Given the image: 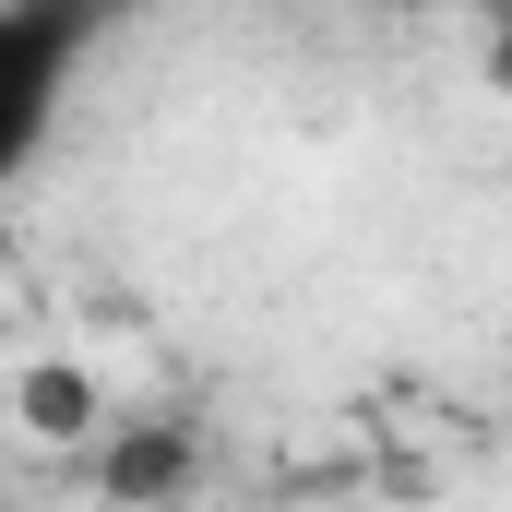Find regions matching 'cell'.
<instances>
[{
  "label": "cell",
  "mask_w": 512,
  "mask_h": 512,
  "mask_svg": "<svg viewBox=\"0 0 512 512\" xmlns=\"http://www.w3.org/2000/svg\"><path fill=\"white\" fill-rule=\"evenodd\" d=\"M120 0H0V203L36 179V155L60 143L96 48H108Z\"/></svg>",
  "instance_id": "obj_1"
},
{
  "label": "cell",
  "mask_w": 512,
  "mask_h": 512,
  "mask_svg": "<svg viewBox=\"0 0 512 512\" xmlns=\"http://www.w3.org/2000/svg\"><path fill=\"white\" fill-rule=\"evenodd\" d=\"M12 417H24L36 441H96V417H108V405H96V382H84L72 358H48V370H24V382H12Z\"/></svg>",
  "instance_id": "obj_2"
}]
</instances>
